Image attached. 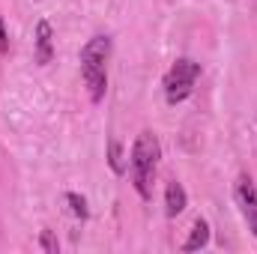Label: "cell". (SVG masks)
Segmentation results:
<instances>
[{
	"mask_svg": "<svg viewBox=\"0 0 257 254\" xmlns=\"http://www.w3.org/2000/svg\"><path fill=\"white\" fill-rule=\"evenodd\" d=\"M159 159H162V144L153 132H141L132 144V159H128V168H132V183L138 194L144 200L153 197V177H156V168H159Z\"/></svg>",
	"mask_w": 257,
	"mask_h": 254,
	"instance_id": "cell-1",
	"label": "cell"
},
{
	"mask_svg": "<svg viewBox=\"0 0 257 254\" xmlns=\"http://www.w3.org/2000/svg\"><path fill=\"white\" fill-rule=\"evenodd\" d=\"M108 57H111V39L108 36H93L81 48V75H84V84H87L93 102L105 99V90H108L105 66H108Z\"/></svg>",
	"mask_w": 257,
	"mask_h": 254,
	"instance_id": "cell-2",
	"label": "cell"
},
{
	"mask_svg": "<svg viewBox=\"0 0 257 254\" xmlns=\"http://www.w3.org/2000/svg\"><path fill=\"white\" fill-rule=\"evenodd\" d=\"M197 78H200V63H194L189 57H180L177 63L168 69V75H165V99L171 105L186 102L192 96Z\"/></svg>",
	"mask_w": 257,
	"mask_h": 254,
	"instance_id": "cell-3",
	"label": "cell"
},
{
	"mask_svg": "<svg viewBox=\"0 0 257 254\" xmlns=\"http://www.w3.org/2000/svg\"><path fill=\"white\" fill-rule=\"evenodd\" d=\"M233 197H236V203H239V212H242L248 230L257 236V189H254V183H251L248 174H242V177L236 180V186H233Z\"/></svg>",
	"mask_w": 257,
	"mask_h": 254,
	"instance_id": "cell-4",
	"label": "cell"
},
{
	"mask_svg": "<svg viewBox=\"0 0 257 254\" xmlns=\"http://www.w3.org/2000/svg\"><path fill=\"white\" fill-rule=\"evenodd\" d=\"M54 57V27L51 21H39L36 24V63L39 66H48Z\"/></svg>",
	"mask_w": 257,
	"mask_h": 254,
	"instance_id": "cell-5",
	"label": "cell"
},
{
	"mask_svg": "<svg viewBox=\"0 0 257 254\" xmlns=\"http://www.w3.org/2000/svg\"><path fill=\"white\" fill-rule=\"evenodd\" d=\"M186 206H189V194L183 189V183L171 180V183L165 186V212H168V218H177Z\"/></svg>",
	"mask_w": 257,
	"mask_h": 254,
	"instance_id": "cell-6",
	"label": "cell"
},
{
	"mask_svg": "<svg viewBox=\"0 0 257 254\" xmlns=\"http://www.w3.org/2000/svg\"><path fill=\"white\" fill-rule=\"evenodd\" d=\"M206 242H209V224H206L203 218H197L192 224L189 239L183 242V251H200V248H206Z\"/></svg>",
	"mask_w": 257,
	"mask_h": 254,
	"instance_id": "cell-7",
	"label": "cell"
},
{
	"mask_svg": "<svg viewBox=\"0 0 257 254\" xmlns=\"http://www.w3.org/2000/svg\"><path fill=\"white\" fill-rule=\"evenodd\" d=\"M108 165H111L114 174H123V171H126L123 156H120V141H117V138H111V144H108Z\"/></svg>",
	"mask_w": 257,
	"mask_h": 254,
	"instance_id": "cell-8",
	"label": "cell"
},
{
	"mask_svg": "<svg viewBox=\"0 0 257 254\" xmlns=\"http://www.w3.org/2000/svg\"><path fill=\"white\" fill-rule=\"evenodd\" d=\"M66 203H69V209H72V215H75V218H81V221H84V218L90 215V209H87V200H84L81 194L69 191V194H66Z\"/></svg>",
	"mask_w": 257,
	"mask_h": 254,
	"instance_id": "cell-9",
	"label": "cell"
},
{
	"mask_svg": "<svg viewBox=\"0 0 257 254\" xmlns=\"http://www.w3.org/2000/svg\"><path fill=\"white\" fill-rule=\"evenodd\" d=\"M39 245H42V251H45V254H57V251H60V245H57V239H54V233H51V230H42Z\"/></svg>",
	"mask_w": 257,
	"mask_h": 254,
	"instance_id": "cell-10",
	"label": "cell"
},
{
	"mask_svg": "<svg viewBox=\"0 0 257 254\" xmlns=\"http://www.w3.org/2000/svg\"><path fill=\"white\" fill-rule=\"evenodd\" d=\"M9 51V33H6V24H3V15H0V54Z\"/></svg>",
	"mask_w": 257,
	"mask_h": 254,
	"instance_id": "cell-11",
	"label": "cell"
}]
</instances>
